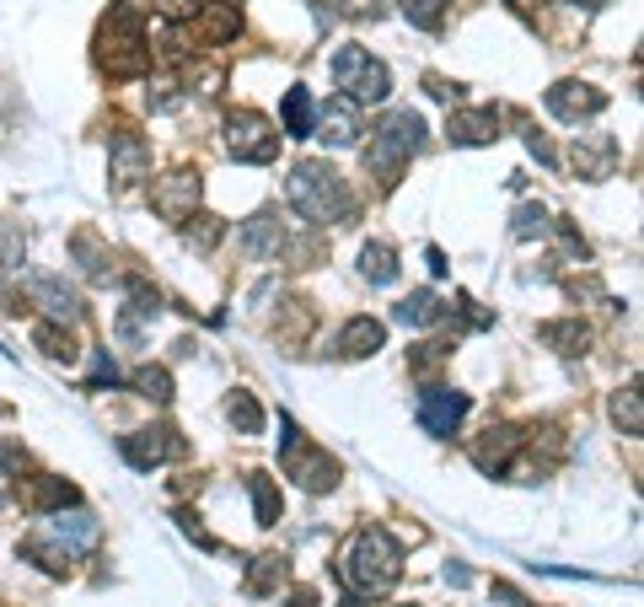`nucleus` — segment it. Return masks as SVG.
<instances>
[{
  "label": "nucleus",
  "mask_w": 644,
  "mask_h": 607,
  "mask_svg": "<svg viewBox=\"0 0 644 607\" xmlns=\"http://www.w3.org/2000/svg\"><path fill=\"white\" fill-rule=\"evenodd\" d=\"M226 146H232L237 162H275L280 157V135H275V124L264 119V114H237Z\"/></svg>",
  "instance_id": "obj_5"
},
{
  "label": "nucleus",
  "mask_w": 644,
  "mask_h": 607,
  "mask_svg": "<svg viewBox=\"0 0 644 607\" xmlns=\"http://www.w3.org/2000/svg\"><path fill=\"white\" fill-rule=\"evenodd\" d=\"M221 232H226V226H221L215 215H200V226H189L183 237H189V243H200V247H215L221 243Z\"/></svg>",
  "instance_id": "obj_30"
},
{
  "label": "nucleus",
  "mask_w": 644,
  "mask_h": 607,
  "mask_svg": "<svg viewBox=\"0 0 644 607\" xmlns=\"http://www.w3.org/2000/svg\"><path fill=\"white\" fill-rule=\"evenodd\" d=\"M183 451V441L167 430V425H157V430H135V436H124V457L135 462V468H157V462H167V457H178Z\"/></svg>",
  "instance_id": "obj_11"
},
{
  "label": "nucleus",
  "mask_w": 644,
  "mask_h": 607,
  "mask_svg": "<svg viewBox=\"0 0 644 607\" xmlns=\"http://www.w3.org/2000/svg\"><path fill=\"white\" fill-rule=\"evenodd\" d=\"M0 505H6V494H0Z\"/></svg>",
  "instance_id": "obj_35"
},
{
  "label": "nucleus",
  "mask_w": 644,
  "mask_h": 607,
  "mask_svg": "<svg viewBox=\"0 0 644 607\" xmlns=\"http://www.w3.org/2000/svg\"><path fill=\"white\" fill-rule=\"evenodd\" d=\"M247 489H253V511H258V526H275V522H280V494H275V484H269L264 473H253V479H247Z\"/></svg>",
  "instance_id": "obj_25"
},
{
  "label": "nucleus",
  "mask_w": 644,
  "mask_h": 607,
  "mask_svg": "<svg viewBox=\"0 0 644 607\" xmlns=\"http://www.w3.org/2000/svg\"><path fill=\"white\" fill-rule=\"evenodd\" d=\"M285 194H290V204H296L307 221H318V226L322 221H344V215H350V189H344V178L322 162H296L290 167Z\"/></svg>",
  "instance_id": "obj_2"
},
{
  "label": "nucleus",
  "mask_w": 644,
  "mask_h": 607,
  "mask_svg": "<svg viewBox=\"0 0 644 607\" xmlns=\"http://www.w3.org/2000/svg\"><path fill=\"white\" fill-rule=\"evenodd\" d=\"M419 135H425V119L419 114H387L382 129L371 135L365 146V167L376 172V183H398V172L408 167V157L419 151Z\"/></svg>",
  "instance_id": "obj_3"
},
{
  "label": "nucleus",
  "mask_w": 644,
  "mask_h": 607,
  "mask_svg": "<svg viewBox=\"0 0 644 607\" xmlns=\"http://www.w3.org/2000/svg\"><path fill=\"white\" fill-rule=\"evenodd\" d=\"M22 462H28V451H22V446H0V468H22Z\"/></svg>",
  "instance_id": "obj_33"
},
{
  "label": "nucleus",
  "mask_w": 644,
  "mask_h": 607,
  "mask_svg": "<svg viewBox=\"0 0 644 607\" xmlns=\"http://www.w3.org/2000/svg\"><path fill=\"white\" fill-rule=\"evenodd\" d=\"M511 232H516V237H543V232H548V210H543V204H522Z\"/></svg>",
  "instance_id": "obj_29"
},
{
  "label": "nucleus",
  "mask_w": 644,
  "mask_h": 607,
  "mask_svg": "<svg viewBox=\"0 0 644 607\" xmlns=\"http://www.w3.org/2000/svg\"><path fill=\"white\" fill-rule=\"evenodd\" d=\"M575 172L580 178H591V183H602L612 178V167H618V140L612 135H575Z\"/></svg>",
  "instance_id": "obj_10"
},
{
  "label": "nucleus",
  "mask_w": 644,
  "mask_h": 607,
  "mask_svg": "<svg viewBox=\"0 0 644 607\" xmlns=\"http://www.w3.org/2000/svg\"><path fill=\"white\" fill-rule=\"evenodd\" d=\"M382 339H387V328L376 323V318H350L344 333H339V355H350V361L376 355V350H382Z\"/></svg>",
  "instance_id": "obj_15"
},
{
  "label": "nucleus",
  "mask_w": 644,
  "mask_h": 607,
  "mask_svg": "<svg viewBox=\"0 0 644 607\" xmlns=\"http://www.w3.org/2000/svg\"><path fill=\"white\" fill-rule=\"evenodd\" d=\"M312 129H318L328 146H355V135H361V114H355V103H350V97H333L318 119H312Z\"/></svg>",
  "instance_id": "obj_13"
},
{
  "label": "nucleus",
  "mask_w": 644,
  "mask_h": 607,
  "mask_svg": "<svg viewBox=\"0 0 644 607\" xmlns=\"http://www.w3.org/2000/svg\"><path fill=\"white\" fill-rule=\"evenodd\" d=\"M151 6H161L167 17H194L200 11V0H151Z\"/></svg>",
  "instance_id": "obj_32"
},
{
  "label": "nucleus",
  "mask_w": 644,
  "mask_h": 607,
  "mask_svg": "<svg viewBox=\"0 0 644 607\" xmlns=\"http://www.w3.org/2000/svg\"><path fill=\"white\" fill-rule=\"evenodd\" d=\"M226 419L237 425L242 436H258V430H264V408L253 404V393H232V398H226Z\"/></svg>",
  "instance_id": "obj_23"
},
{
  "label": "nucleus",
  "mask_w": 644,
  "mask_h": 607,
  "mask_svg": "<svg viewBox=\"0 0 644 607\" xmlns=\"http://www.w3.org/2000/svg\"><path fill=\"white\" fill-rule=\"evenodd\" d=\"M333 82H339V92H344L350 103H382V97L393 92L387 65H382L376 54H365V49H339V54H333Z\"/></svg>",
  "instance_id": "obj_4"
},
{
  "label": "nucleus",
  "mask_w": 644,
  "mask_h": 607,
  "mask_svg": "<svg viewBox=\"0 0 644 607\" xmlns=\"http://www.w3.org/2000/svg\"><path fill=\"white\" fill-rule=\"evenodd\" d=\"M602 108H607V92H597V86H586V82H559L548 92V114H559V119H569V124L591 119V114H602Z\"/></svg>",
  "instance_id": "obj_9"
},
{
  "label": "nucleus",
  "mask_w": 644,
  "mask_h": 607,
  "mask_svg": "<svg viewBox=\"0 0 644 607\" xmlns=\"http://www.w3.org/2000/svg\"><path fill=\"white\" fill-rule=\"evenodd\" d=\"M398 569H402L398 543H393L382 526H365V532H355V543L344 549L339 575L350 581V592H355V597H382V592H393V586H398Z\"/></svg>",
  "instance_id": "obj_1"
},
{
  "label": "nucleus",
  "mask_w": 644,
  "mask_h": 607,
  "mask_svg": "<svg viewBox=\"0 0 644 607\" xmlns=\"http://www.w3.org/2000/svg\"><path fill=\"white\" fill-rule=\"evenodd\" d=\"M361 275L371 285H393L398 280V253H393L387 243H365L361 247Z\"/></svg>",
  "instance_id": "obj_21"
},
{
  "label": "nucleus",
  "mask_w": 644,
  "mask_h": 607,
  "mask_svg": "<svg viewBox=\"0 0 644 607\" xmlns=\"http://www.w3.org/2000/svg\"><path fill=\"white\" fill-rule=\"evenodd\" d=\"M135 387H140V398H151V404H172V376H167V365H140V371H135Z\"/></svg>",
  "instance_id": "obj_24"
},
{
  "label": "nucleus",
  "mask_w": 644,
  "mask_h": 607,
  "mask_svg": "<svg viewBox=\"0 0 644 607\" xmlns=\"http://www.w3.org/2000/svg\"><path fill=\"white\" fill-rule=\"evenodd\" d=\"M569 6H597V0H569Z\"/></svg>",
  "instance_id": "obj_34"
},
{
  "label": "nucleus",
  "mask_w": 644,
  "mask_h": 607,
  "mask_svg": "<svg viewBox=\"0 0 644 607\" xmlns=\"http://www.w3.org/2000/svg\"><path fill=\"white\" fill-rule=\"evenodd\" d=\"M103 382H108V387L119 382V365L108 361V355H97V361H92V387H103Z\"/></svg>",
  "instance_id": "obj_31"
},
{
  "label": "nucleus",
  "mask_w": 644,
  "mask_h": 607,
  "mask_svg": "<svg viewBox=\"0 0 644 607\" xmlns=\"http://www.w3.org/2000/svg\"><path fill=\"white\" fill-rule=\"evenodd\" d=\"M114 183L119 189H135L146 172H151V146L140 140V135H114Z\"/></svg>",
  "instance_id": "obj_12"
},
{
  "label": "nucleus",
  "mask_w": 644,
  "mask_h": 607,
  "mask_svg": "<svg viewBox=\"0 0 644 607\" xmlns=\"http://www.w3.org/2000/svg\"><path fill=\"white\" fill-rule=\"evenodd\" d=\"M151 204H157L167 221H189L194 204H200V172H172V178H161L157 189H151Z\"/></svg>",
  "instance_id": "obj_8"
},
{
  "label": "nucleus",
  "mask_w": 644,
  "mask_h": 607,
  "mask_svg": "<svg viewBox=\"0 0 644 607\" xmlns=\"http://www.w3.org/2000/svg\"><path fill=\"white\" fill-rule=\"evenodd\" d=\"M280 119H285V135H290V140H307V135H312V92H307V86H290V92H285Z\"/></svg>",
  "instance_id": "obj_20"
},
{
  "label": "nucleus",
  "mask_w": 644,
  "mask_h": 607,
  "mask_svg": "<svg viewBox=\"0 0 644 607\" xmlns=\"http://www.w3.org/2000/svg\"><path fill=\"white\" fill-rule=\"evenodd\" d=\"M33 339L43 344V355H54V361H71V355H76L71 333H65V328H54V323H39L33 328Z\"/></svg>",
  "instance_id": "obj_28"
},
{
  "label": "nucleus",
  "mask_w": 644,
  "mask_h": 607,
  "mask_svg": "<svg viewBox=\"0 0 644 607\" xmlns=\"http://www.w3.org/2000/svg\"><path fill=\"white\" fill-rule=\"evenodd\" d=\"M242 247L253 253V258H280V247H285V232H280V215H253L247 221V232H242Z\"/></svg>",
  "instance_id": "obj_16"
},
{
  "label": "nucleus",
  "mask_w": 644,
  "mask_h": 607,
  "mask_svg": "<svg viewBox=\"0 0 644 607\" xmlns=\"http://www.w3.org/2000/svg\"><path fill=\"white\" fill-rule=\"evenodd\" d=\"M441 296L436 290H414V296H402L398 307H393V318H398L402 328H430V323H441Z\"/></svg>",
  "instance_id": "obj_18"
},
{
  "label": "nucleus",
  "mask_w": 644,
  "mask_h": 607,
  "mask_svg": "<svg viewBox=\"0 0 644 607\" xmlns=\"http://www.w3.org/2000/svg\"><path fill=\"white\" fill-rule=\"evenodd\" d=\"M280 581H285V560H280V554L253 560V575H247V586H253V592H275Z\"/></svg>",
  "instance_id": "obj_27"
},
{
  "label": "nucleus",
  "mask_w": 644,
  "mask_h": 607,
  "mask_svg": "<svg viewBox=\"0 0 644 607\" xmlns=\"http://www.w3.org/2000/svg\"><path fill=\"white\" fill-rule=\"evenodd\" d=\"M28 290L39 296V307L49 312V318H60V323H76V318H80L76 290H65L60 280H49V275H33V280H28Z\"/></svg>",
  "instance_id": "obj_14"
},
{
  "label": "nucleus",
  "mask_w": 644,
  "mask_h": 607,
  "mask_svg": "<svg viewBox=\"0 0 644 607\" xmlns=\"http://www.w3.org/2000/svg\"><path fill=\"white\" fill-rule=\"evenodd\" d=\"M612 419H618V425H623V430H629V436H640V430H644V414H640V393H634V387H623V393H618V398H612Z\"/></svg>",
  "instance_id": "obj_26"
},
{
  "label": "nucleus",
  "mask_w": 644,
  "mask_h": 607,
  "mask_svg": "<svg viewBox=\"0 0 644 607\" xmlns=\"http://www.w3.org/2000/svg\"><path fill=\"white\" fill-rule=\"evenodd\" d=\"M537 333H543V344H554L559 355H586V344H591L586 323H575V318H569V323H543Z\"/></svg>",
  "instance_id": "obj_22"
},
{
  "label": "nucleus",
  "mask_w": 644,
  "mask_h": 607,
  "mask_svg": "<svg viewBox=\"0 0 644 607\" xmlns=\"http://www.w3.org/2000/svg\"><path fill=\"white\" fill-rule=\"evenodd\" d=\"M446 135H451L457 146H483V140H494V135H500V108H479V114H457V119L446 124Z\"/></svg>",
  "instance_id": "obj_17"
},
{
  "label": "nucleus",
  "mask_w": 644,
  "mask_h": 607,
  "mask_svg": "<svg viewBox=\"0 0 644 607\" xmlns=\"http://www.w3.org/2000/svg\"><path fill=\"white\" fill-rule=\"evenodd\" d=\"M280 462L301 489H333L339 484V462H333V457H322V451H312L307 441L290 446V451H280Z\"/></svg>",
  "instance_id": "obj_7"
},
{
  "label": "nucleus",
  "mask_w": 644,
  "mask_h": 607,
  "mask_svg": "<svg viewBox=\"0 0 644 607\" xmlns=\"http://www.w3.org/2000/svg\"><path fill=\"white\" fill-rule=\"evenodd\" d=\"M49 532H54V537H60V549H71V554L97 543V522H92L86 511H60V517L49 522Z\"/></svg>",
  "instance_id": "obj_19"
},
{
  "label": "nucleus",
  "mask_w": 644,
  "mask_h": 607,
  "mask_svg": "<svg viewBox=\"0 0 644 607\" xmlns=\"http://www.w3.org/2000/svg\"><path fill=\"white\" fill-rule=\"evenodd\" d=\"M462 414H468V393H457V387H425L419 393V425L430 436H451L462 425Z\"/></svg>",
  "instance_id": "obj_6"
}]
</instances>
